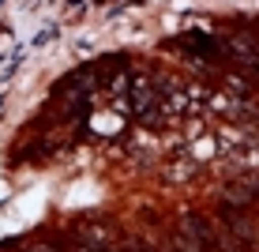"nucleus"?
<instances>
[{
	"mask_svg": "<svg viewBox=\"0 0 259 252\" xmlns=\"http://www.w3.org/2000/svg\"><path fill=\"white\" fill-rule=\"evenodd\" d=\"M222 200H226V207H248L259 200V177H240V181H233L222 192Z\"/></svg>",
	"mask_w": 259,
	"mask_h": 252,
	"instance_id": "f257e3e1",
	"label": "nucleus"
}]
</instances>
